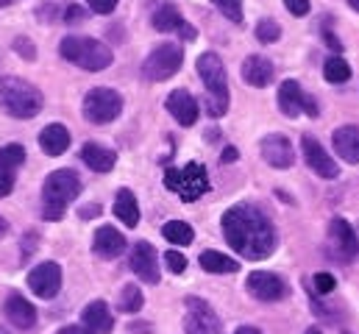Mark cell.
I'll use <instances>...</instances> for the list:
<instances>
[{
    "label": "cell",
    "instance_id": "obj_12",
    "mask_svg": "<svg viewBox=\"0 0 359 334\" xmlns=\"http://www.w3.org/2000/svg\"><path fill=\"white\" fill-rule=\"evenodd\" d=\"M301 151H304V159H306V165L312 167L320 178H337L340 175V167L337 162L326 154V148L312 137V134H304L301 137Z\"/></svg>",
    "mask_w": 359,
    "mask_h": 334
},
{
    "label": "cell",
    "instance_id": "obj_34",
    "mask_svg": "<svg viewBox=\"0 0 359 334\" xmlns=\"http://www.w3.org/2000/svg\"><path fill=\"white\" fill-rule=\"evenodd\" d=\"M312 284H315V293H320V295H329V293L337 287V279H334L332 273H315Z\"/></svg>",
    "mask_w": 359,
    "mask_h": 334
},
{
    "label": "cell",
    "instance_id": "obj_1",
    "mask_svg": "<svg viewBox=\"0 0 359 334\" xmlns=\"http://www.w3.org/2000/svg\"><path fill=\"white\" fill-rule=\"evenodd\" d=\"M223 237L243 259L251 262H262L276 250V229L270 218L251 203H237L223 212Z\"/></svg>",
    "mask_w": 359,
    "mask_h": 334
},
{
    "label": "cell",
    "instance_id": "obj_51",
    "mask_svg": "<svg viewBox=\"0 0 359 334\" xmlns=\"http://www.w3.org/2000/svg\"><path fill=\"white\" fill-rule=\"evenodd\" d=\"M0 334H6V332H3V329H0Z\"/></svg>",
    "mask_w": 359,
    "mask_h": 334
},
{
    "label": "cell",
    "instance_id": "obj_15",
    "mask_svg": "<svg viewBox=\"0 0 359 334\" xmlns=\"http://www.w3.org/2000/svg\"><path fill=\"white\" fill-rule=\"evenodd\" d=\"M248 293L259 301H281L287 295V284L284 279H278L276 273L268 270H254L248 276Z\"/></svg>",
    "mask_w": 359,
    "mask_h": 334
},
{
    "label": "cell",
    "instance_id": "obj_45",
    "mask_svg": "<svg viewBox=\"0 0 359 334\" xmlns=\"http://www.w3.org/2000/svg\"><path fill=\"white\" fill-rule=\"evenodd\" d=\"M92 215H100V206H90V209H81V218H92Z\"/></svg>",
    "mask_w": 359,
    "mask_h": 334
},
{
    "label": "cell",
    "instance_id": "obj_50",
    "mask_svg": "<svg viewBox=\"0 0 359 334\" xmlns=\"http://www.w3.org/2000/svg\"><path fill=\"white\" fill-rule=\"evenodd\" d=\"M8 3H11V0H0V8H6V6H8Z\"/></svg>",
    "mask_w": 359,
    "mask_h": 334
},
{
    "label": "cell",
    "instance_id": "obj_33",
    "mask_svg": "<svg viewBox=\"0 0 359 334\" xmlns=\"http://www.w3.org/2000/svg\"><path fill=\"white\" fill-rule=\"evenodd\" d=\"M278 36H281V28H278L276 20H262V22L257 25V39H259V42L268 45V42H276Z\"/></svg>",
    "mask_w": 359,
    "mask_h": 334
},
{
    "label": "cell",
    "instance_id": "obj_25",
    "mask_svg": "<svg viewBox=\"0 0 359 334\" xmlns=\"http://www.w3.org/2000/svg\"><path fill=\"white\" fill-rule=\"evenodd\" d=\"M81 159H84V165L95 170V173H109L114 162H117V156H114V151H109V148H103V145H97V142H87L84 148H81Z\"/></svg>",
    "mask_w": 359,
    "mask_h": 334
},
{
    "label": "cell",
    "instance_id": "obj_48",
    "mask_svg": "<svg viewBox=\"0 0 359 334\" xmlns=\"http://www.w3.org/2000/svg\"><path fill=\"white\" fill-rule=\"evenodd\" d=\"M348 6H351V8H357V11H359V0H348Z\"/></svg>",
    "mask_w": 359,
    "mask_h": 334
},
{
    "label": "cell",
    "instance_id": "obj_5",
    "mask_svg": "<svg viewBox=\"0 0 359 334\" xmlns=\"http://www.w3.org/2000/svg\"><path fill=\"white\" fill-rule=\"evenodd\" d=\"M165 187L170 192H176L184 203H192L203 192H209V173H206V167L198 165V162H189V165L181 167V170L170 167L165 173Z\"/></svg>",
    "mask_w": 359,
    "mask_h": 334
},
{
    "label": "cell",
    "instance_id": "obj_16",
    "mask_svg": "<svg viewBox=\"0 0 359 334\" xmlns=\"http://www.w3.org/2000/svg\"><path fill=\"white\" fill-rule=\"evenodd\" d=\"M259 151H262V159L270 167H276V170H287V167H292V162H295L292 142L284 134H270V137H265L262 145H259Z\"/></svg>",
    "mask_w": 359,
    "mask_h": 334
},
{
    "label": "cell",
    "instance_id": "obj_31",
    "mask_svg": "<svg viewBox=\"0 0 359 334\" xmlns=\"http://www.w3.org/2000/svg\"><path fill=\"white\" fill-rule=\"evenodd\" d=\"M25 162V148L22 145H3L0 148V165L3 167H20Z\"/></svg>",
    "mask_w": 359,
    "mask_h": 334
},
{
    "label": "cell",
    "instance_id": "obj_21",
    "mask_svg": "<svg viewBox=\"0 0 359 334\" xmlns=\"http://www.w3.org/2000/svg\"><path fill=\"white\" fill-rule=\"evenodd\" d=\"M334 151L348 165H359V126H340L332 137Z\"/></svg>",
    "mask_w": 359,
    "mask_h": 334
},
{
    "label": "cell",
    "instance_id": "obj_46",
    "mask_svg": "<svg viewBox=\"0 0 359 334\" xmlns=\"http://www.w3.org/2000/svg\"><path fill=\"white\" fill-rule=\"evenodd\" d=\"M234 334H262V332H259V329H254V326H240Z\"/></svg>",
    "mask_w": 359,
    "mask_h": 334
},
{
    "label": "cell",
    "instance_id": "obj_41",
    "mask_svg": "<svg viewBox=\"0 0 359 334\" xmlns=\"http://www.w3.org/2000/svg\"><path fill=\"white\" fill-rule=\"evenodd\" d=\"M323 39H326V45H332V51H337V53H340V51H346V48H343V42H340L329 28H323Z\"/></svg>",
    "mask_w": 359,
    "mask_h": 334
},
{
    "label": "cell",
    "instance_id": "obj_29",
    "mask_svg": "<svg viewBox=\"0 0 359 334\" xmlns=\"http://www.w3.org/2000/svg\"><path fill=\"white\" fill-rule=\"evenodd\" d=\"M323 79L329 84H346L351 79V65H348L346 59L334 56V59H329V62L323 65Z\"/></svg>",
    "mask_w": 359,
    "mask_h": 334
},
{
    "label": "cell",
    "instance_id": "obj_30",
    "mask_svg": "<svg viewBox=\"0 0 359 334\" xmlns=\"http://www.w3.org/2000/svg\"><path fill=\"white\" fill-rule=\"evenodd\" d=\"M142 304H145L142 290H140L137 284H126L123 293H120V298H117V307H120L123 312H140Z\"/></svg>",
    "mask_w": 359,
    "mask_h": 334
},
{
    "label": "cell",
    "instance_id": "obj_2",
    "mask_svg": "<svg viewBox=\"0 0 359 334\" xmlns=\"http://www.w3.org/2000/svg\"><path fill=\"white\" fill-rule=\"evenodd\" d=\"M195 70L206 86V112L209 117H223L229 112V79L223 59L217 53H201L195 62Z\"/></svg>",
    "mask_w": 359,
    "mask_h": 334
},
{
    "label": "cell",
    "instance_id": "obj_27",
    "mask_svg": "<svg viewBox=\"0 0 359 334\" xmlns=\"http://www.w3.org/2000/svg\"><path fill=\"white\" fill-rule=\"evenodd\" d=\"M198 262H201V267L206 273H237L240 270V262L226 256V253H220V250H203Z\"/></svg>",
    "mask_w": 359,
    "mask_h": 334
},
{
    "label": "cell",
    "instance_id": "obj_49",
    "mask_svg": "<svg viewBox=\"0 0 359 334\" xmlns=\"http://www.w3.org/2000/svg\"><path fill=\"white\" fill-rule=\"evenodd\" d=\"M304 334H320V329H306Z\"/></svg>",
    "mask_w": 359,
    "mask_h": 334
},
{
    "label": "cell",
    "instance_id": "obj_13",
    "mask_svg": "<svg viewBox=\"0 0 359 334\" xmlns=\"http://www.w3.org/2000/svg\"><path fill=\"white\" fill-rule=\"evenodd\" d=\"M154 28L156 31H162V34H181L184 39H195L198 36V31L181 17V11L173 6V3H165V6H159L156 11H154Z\"/></svg>",
    "mask_w": 359,
    "mask_h": 334
},
{
    "label": "cell",
    "instance_id": "obj_35",
    "mask_svg": "<svg viewBox=\"0 0 359 334\" xmlns=\"http://www.w3.org/2000/svg\"><path fill=\"white\" fill-rule=\"evenodd\" d=\"M165 265H168V270H170V273H176V276H179V273L187 270V256L179 253V250H168V253H165Z\"/></svg>",
    "mask_w": 359,
    "mask_h": 334
},
{
    "label": "cell",
    "instance_id": "obj_23",
    "mask_svg": "<svg viewBox=\"0 0 359 334\" xmlns=\"http://www.w3.org/2000/svg\"><path fill=\"white\" fill-rule=\"evenodd\" d=\"M81 321H84V329H90L92 334H109L114 329V318L106 307V301H92L84 307L81 312Z\"/></svg>",
    "mask_w": 359,
    "mask_h": 334
},
{
    "label": "cell",
    "instance_id": "obj_19",
    "mask_svg": "<svg viewBox=\"0 0 359 334\" xmlns=\"http://www.w3.org/2000/svg\"><path fill=\"white\" fill-rule=\"evenodd\" d=\"M6 318L17 329H31L36 323V309H34V304L28 298H22L20 293H11L6 298Z\"/></svg>",
    "mask_w": 359,
    "mask_h": 334
},
{
    "label": "cell",
    "instance_id": "obj_38",
    "mask_svg": "<svg viewBox=\"0 0 359 334\" xmlns=\"http://www.w3.org/2000/svg\"><path fill=\"white\" fill-rule=\"evenodd\" d=\"M284 6H287V11H290L292 17H306L309 8H312L309 0H284Z\"/></svg>",
    "mask_w": 359,
    "mask_h": 334
},
{
    "label": "cell",
    "instance_id": "obj_44",
    "mask_svg": "<svg viewBox=\"0 0 359 334\" xmlns=\"http://www.w3.org/2000/svg\"><path fill=\"white\" fill-rule=\"evenodd\" d=\"M59 334H92L90 329H84V326H65Z\"/></svg>",
    "mask_w": 359,
    "mask_h": 334
},
{
    "label": "cell",
    "instance_id": "obj_42",
    "mask_svg": "<svg viewBox=\"0 0 359 334\" xmlns=\"http://www.w3.org/2000/svg\"><path fill=\"white\" fill-rule=\"evenodd\" d=\"M81 17H84V11H81L76 3H70V6H67V14H65V20H67V22H76V20H81Z\"/></svg>",
    "mask_w": 359,
    "mask_h": 334
},
{
    "label": "cell",
    "instance_id": "obj_28",
    "mask_svg": "<svg viewBox=\"0 0 359 334\" xmlns=\"http://www.w3.org/2000/svg\"><path fill=\"white\" fill-rule=\"evenodd\" d=\"M162 237H165L168 243H173V246H189V243L195 240V232H192V226L184 223V220H168V223L162 226Z\"/></svg>",
    "mask_w": 359,
    "mask_h": 334
},
{
    "label": "cell",
    "instance_id": "obj_32",
    "mask_svg": "<svg viewBox=\"0 0 359 334\" xmlns=\"http://www.w3.org/2000/svg\"><path fill=\"white\" fill-rule=\"evenodd\" d=\"M217 6V11L231 20V22H243V0H212Z\"/></svg>",
    "mask_w": 359,
    "mask_h": 334
},
{
    "label": "cell",
    "instance_id": "obj_24",
    "mask_svg": "<svg viewBox=\"0 0 359 334\" xmlns=\"http://www.w3.org/2000/svg\"><path fill=\"white\" fill-rule=\"evenodd\" d=\"M273 62L265 59V56H248L245 62H243V81L251 84V86H257V89H262V86H268L273 81Z\"/></svg>",
    "mask_w": 359,
    "mask_h": 334
},
{
    "label": "cell",
    "instance_id": "obj_20",
    "mask_svg": "<svg viewBox=\"0 0 359 334\" xmlns=\"http://www.w3.org/2000/svg\"><path fill=\"white\" fill-rule=\"evenodd\" d=\"M92 250H95L100 259H117V256L126 250V237H123L114 226H100V229L95 232Z\"/></svg>",
    "mask_w": 359,
    "mask_h": 334
},
{
    "label": "cell",
    "instance_id": "obj_11",
    "mask_svg": "<svg viewBox=\"0 0 359 334\" xmlns=\"http://www.w3.org/2000/svg\"><path fill=\"white\" fill-rule=\"evenodd\" d=\"M28 287L39 298H53L62 290V267L56 262H42L28 273Z\"/></svg>",
    "mask_w": 359,
    "mask_h": 334
},
{
    "label": "cell",
    "instance_id": "obj_36",
    "mask_svg": "<svg viewBox=\"0 0 359 334\" xmlns=\"http://www.w3.org/2000/svg\"><path fill=\"white\" fill-rule=\"evenodd\" d=\"M11 189H14V170L0 165V198L11 195Z\"/></svg>",
    "mask_w": 359,
    "mask_h": 334
},
{
    "label": "cell",
    "instance_id": "obj_9",
    "mask_svg": "<svg viewBox=\"0 0 359 334\" xmlns=\"http://www.w3.org/2000/svg\"><path fill=\"white\" fill-rule=\"evenodd\" d=\"M184 307H187V315H184V332L187 334H223L220 318L203 298H187Z\"/></svg>",
    "mask_w": 359,
    "mask_h": 334
},
{
    "label": "cell",
    "instance_id": "obj_39",
    "mask_svg": "<svg viewBox=\"0 0 359 334\" xmlns=\"http://www.w3.org/2000/svg\"><path fill=\"white\" fill-rule=\"evenodd\" d=\"M14 51L22 56V59H28V62H34L36 59V51H34V42H28L25 36H20L17 42H14Z\"/></svg>",
    "mask_w": 359,
    "mask_h": 334
},
{
    "label": "cell",
    "instance_id": "obj_3",
    "mask_svg": "<svg viewBox=\"0 0 359 334\" xmlns=\"http://www.w3.org/2000/svg\"><path fill=\"white\" fill-rule=\"evenodd\" d=\"M42 92L22 79H0V109L17 120H31L42 112Z\"/></svg>",
    "mask_w": 359,
    "mask_h": 334
},
{
    "label": "cell",
    "instance_id": "obj_40",
    "mask_svg": "<svg viewBox=\"0 0 359 334\" xmlns=\"http://www.w3.org/2000/svg\"><path fill=\"white\" fill-rule=\"evenodd\" d=\"M87 6L95 14H111L117 8V0H87Z\"/></svg>",
    "mask_w": 359,
    "mask_h": 334
},
{
    "label": "cell",
    "instance_id": "obj_43",
    "mask_svg": "<svg viewBox=\"0 0 359 334\" xmlns=\"http://www.w3.org/2000/svg\"><path fill=\"white\" fill-rule=\"evenodd\" d=\"M237 156H240V151H237V148H226V151H223V165L237 162Z\"/></svg>",
    "mask_w": 359,
    "mask_h": 334
},
{
    "label": "cell",
    "instance_id": "obj_47",
    "mask_svg": "<svg viewBox=\"0 0 359 334\" xmlns=\"http://www.w3.org/2000/svg\"><path fill=\"white\" fill-rule=\"evenodd\" d=\"M6 232H8V223H6V220H3V218H0V237H3V234H6Z\"/></svg>",
    "mask_w": 359,
    "mask_h": 334
},
{
    "label": "cell",
    "instance_id": "obj_7",
    "mask_svg": "<svg viewBox=\"0 0 359 334\" xmlns=\"http://www.w3.org/2000/svg\"><path fill=\"white\" fill-rule=\"evenodd\" d=\"M84 117L95 123V126H106V123H111V120H117L120 117V112H123V98H120V92H114V89H109V86H95L87 92V98H84Z\"/></svg>",
    "mask_w": 359,
    "mask_h": 334
},
{
    "label": "cell",
    "instance_id": "obj_22",
    "mask_svg": "<svg viewBox=\"0 0 359 334\" xmlns=\"http://www.w3.org/2000/svg\"><path fill=\"white\" fill-rule=\"evenodd\" d=\"M39 148L48 154V156H62L67 148H70V131L62 126V123H50L39 131Z\"/></svg>",
    "mask_w": 359,
    "mask_h": 334
},
{
    "label": "cell",
    "instance_id": "obj_17",
    "mask_svg": "<svg viewBox=\"0 0 359 334\" xmlns=\"http://www.w3.org/2000/svg\"><path fill=\"white\" fill-rule=\"evenodd\" d=\"M165 106H168V112L176 117V123H179V126H184V128L195 126V120H198V100H195L187 89H176V92H170V95H168V100H165Z\"/></svg>",
    "mask_w": 359,
    "mask_h": 334
},
{
    "label": "cell",
    "instance_id": "obj_37",
    "mask_svg": "<svg viewBox=\"0 0 359 334\" xmlns=\"http://www.w3.org/2000/svg\"><path fill=\"white\" fill-rule=\"evenodd\" d=\"M65 212H67V206L53 203V201H45V206H42V218H45V220H62Z\"/></svg>",
    "mask_w": 359,
    "mask_h": 334
},
{
    "label": "cell",
    "instance_id": "obj_6",
    "mask_svg": "<svg viewBox=\"0 0 359 334\" xmlns=\"http://www.w3.org/2000/svg\"><path fill=\"white\" fill-rule=\"evenodd\" d=\"M181 62H184V51L176 42H165V45H156L148 59L142 62V76L148 81H168L173 79L181 70Z\"/></svg>",
    "mask_w": 359,
    "mask_h": 334
},
{
    "label": "cell",
    "instance_id": "obj_18",
    "mask_svg": "<svg viewBox=\"0 0 359 334\" xmlns=\"http://www.w3.org/2000/svg\"><path fill=\"white\" fill-rule=\"evenodd\" d=\"M329 240H332L334 250H337L343 259H354V256H359L357 234H354V229H351L343 218H334V220L329 223Z\"/></svg>",
    "mask_w": 359,
    "mask_h": 334
},
{
    "label": "cell",
    "instance_id": "obj_14",
    "mask_svg": "<svg viewBox=\"0 0 359 334\" xmlns=\"http://www.w3.org/2000/svg\"><path fill=\"white\" fill-rule=\"evenodd\" d=\"M131 270L145 281V284H159L162 273H159V259L156 248L151 243H137L131 248Z\"/></svg>",
    "mask_w": 359,
    "mask_h": 334
},
{
    "label": "cell",
    "instance_id": "obj_10",
    "mask_svg": "<svg viewBox=\"0 0 359 334\" xmlns=\"http://www.w3.org/2000/svg\"><path fill=\"white\" fill-rule=\"evenodd\" d=\"M278 109H281V114H287V117H298V114H309V117H318V103L301 89V84L298 81H284L278 86Z\"/></svg>",
    "mask_w": 359,
    "mask_h": 334
},
{
    "label": "cell",
    "instance_id": "obj_26",
    "mask_svg": "<svg viewBox=\"0 0 359 334\" xmlns=\"http://www.w3.org/2000/svg\"><path fill=\"white\" fill-rule=\"evenodd\" d=\"M114 215L128 229H134L140 223V203H137V198H134L131 189H120L117 192V198H114Z\"/></svg>",
    "mask_w": 359,
    "mask_h": 334
},
{
    "label": "cell",
    "instance_id": "obj_8",
    "mask_svg": "<svg viewBox=\"0 0 359 334\" xmlns=\"http://www.w3.org/2000/svg\"><path fill=\"white\" fill-rule=\"evenodd\" d=\"M79 195H81V178H79L76 170H67V167L53 170L42 184V198L53 201V203H62V206H67Z\"/></svg>",
    "mask_w": 359,
    "mask_h": 334
},
{
    "label": "cell",
    "instance_id": "obj_4",
    "mask_svg": "<svg viewBox=\"0 0 359 334\" xmlns=\"http://www.w3.org/2000/svg\"><path fill=\"white\" fill-rule=\"evenodd\" d=\"M62 59H67L70 65L87 70V73H100L114 62L111 48H106L103 42L92 39V36H65L59 45Z\"/></svg>",
    "mask_w": 359,
    "mask_h": 334
}]
</instances>
